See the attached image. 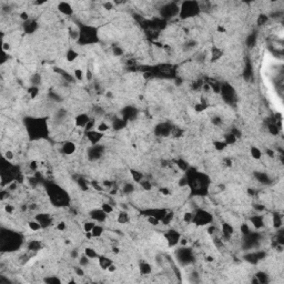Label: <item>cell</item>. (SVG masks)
I'll return each instance as SVG.
<instances>
[{"instance_id":"obj_27","label":"cell","mask_w":284,"mask_h":284,"mask_svg":"<svg viewBox=\"0 0 284 284\" xmlns=\"http://www.w3.org/2000/svg\"><path fill=\"white\" fill-rule=\"evenodd\" d=\"M79 262H80V265H81V266H89V263H90V259H89L88 256H87V255L85 254V255L80 256Z\"/></svg>"},{"instance_id":"obj_28","label":"cell","mask_w":284,"mask_h":284,"mask_svg":"<svg viewBox=\"0 0 284 284\" xmlns=\"http://www.w3.org/2000/svg\"><path fill=\"white\" fill-rule=\"evenodd\" d=\"M133 191H134V186H133V184H131V183H126V184H124V186H123V192L126 193V194H130V193H132Z\"/></svg>"},{"instance_id":"obj_25","label":"cell","mask_w":284,"mask_h":284,"mask_svg":"<svg viewBox=\"0 0 284 284\" xmlns=\"http://www.w3.org/2000/svg\"><path fill=\"white\" fill-rule=\"evenodd\" d=\"M83 71H82L81 68H77V69H74V78H76L77 80H79V81H82L83 80Z\"/></svg>"},{"instance_id":"obj_13","label":"cell","mask_w":284,"mask_h":284,"mask_svg":"<svg viewBox=\"0 0 284 284\" xmlns=\"http://www.w3.org/2000/svg\"><path fill=\"white\" fill-rule=\"evenodd\" d=\"M250 153H251V158L254 159V160H260V159H262V151H261L258 147H251Z\"/></svg>"},{"instance_id":"obj_4","label":"cell","mask_w":284,"mask_h":284,"mask_svg":"<svg viewBox=\"0 0 284 284\" xmlns=\"http://www.w3.org/2000/svg\"><path fill=\"white\" fill-rule=\"evenodd\" d=\"M102 137H103V133L99 132L97 130H90L87 132V138H88L89 142H91V144H95V143L100 142Z\"/></svg>"},{"instance_id":"obj_20","label":"cell","mask_w":284,"mask_h":284,"mask_svg":"<svg viewBox=\"0 0 284 284\" xmlns=\"http://www.w3.org/2000/svg\"><path fill=\"white\" fill-rule=\"evenodd\" d=\"M109 129H110V124H108L106 122H100L99 124H95V130L101 133L107 132Z\"/></svg>"},{"instance_id":"obj_8","label":"cell","mask_w":284,"mask_h":284,"mask_svg":"<svg viewBox=\"0 0 284 284\" xmlns=\"http://www.w3.org/2000/svg\"><path fill=\"white\" fill-rule=\"evenodd\" d=\"M58 10L64 16H71L73 13V8L69 2H60L58 5Z\"/></svg>"},{"instance_id":"obj_5","label":"cell","mask_w":284,"mask_h":284,"mask_svg":"<svg viewBox=\"0 0 284 284\" xmlns=\"http://www.w3.org/2000/svg\"><path fill=\"white\" fill-rule=\"evenodd\" d=\"M107 213L102 210V209H97V210H93V211L90 212V216L93 221H98V222H104L106 219H107Z\"/></svg>"},{"instance_id":"obj_12","label":"cell","mask_w":284,"mask_h":284,"mask_svg":"<svg viewBox=\"0 0 284 284\" xmlns=\"http://www.w3.org/2000/svg\"><path fill=\"white\" fill-rule=\"evenodd\" d=\"M98 261H99V265H100L101 268H103V270H108V268L112 264V261H111L110 259L106 258V256H99Z\"/></svg>"},{"instance_id":"obj_19","label":"cell","mask_w":284,"mask_h":284,"mask_svg":"<svg viewBox=\"0 0 284 284\" xmlns=\"http://www.w3.org/2000/svg\"><path fill=\"white\" fill-rule=\"evenodd\" d=\"M28 249L30 250V251H38V250L41 249V242L40 241H36V240L30 241L28 245Z\"/></svg>"},{"instance_id":"obj_3","label":"cell","mask_w":284,"mask_h":284,"mask_svg":"<svg viewBox=\"0 0 284 284\" xmlns=\"http://www.w3.org/2000/svg\"><path fill=\"white\" fill-rule=\"evenodd\" d=\"M165 237H167L168 242H169V245H171V246L178 244L179 241H180V234L178 233V231H175V230L168 231L167 234H165Z\"/></svg>"},{"instance_id":"obj_2","label":"cell","mask_w":284,"mask_h":284,"mask_svg":"<svg viewBox=\"0 0 284 284\" xmlns=\"http://www.w3.org/2000/svg\"><path fill=\"white\" fill-rule=\"evenodd\" d=\"M213 220L212 216L209 212L204 211V210H198L196 214H193V221L198 225H206L210 224Z\"/></svg>"},{"instance_id":"obj_7","label":"cell","mask_w":284,"mask_h":284,"mask_svg":"<svg viewBox=\"0 0 284 284\" xmlns=\"http://www.w3.org/2000/svg\"><path fill=\"white\" fill-rule=\"evenodd\" d=\"M90 120H91V119H90V117H89L88 114L81 113V114H79V116H77L76 126H80V128H82V129H85L87 126H88V123L90 122Z\"/></svg>"},{"instance_id":"obj_40","label":"cell","mask_w":284,"mask_h":284,"mask_svg":"<svg viewBox=\"0 0 284 284\" xmlns=\"http://www.w3.org/2000/svg\"><path fill=\"white\" fill-rule=\"evenodd\" d=\"M76 272H77V274H78V275H80V276H83V271H82L81 268H76Z\"/></svg>"},{"instance_id":"obj_34","label":"cell","mask_w":284,"mask_h":284,"mask_svg":"<svg viewBox=\"0 0 284 284\" xmlns=\"http://www.w3.org/2000/svg\"><path fill=\"white\" fill-rule=\"evenodd\" d=\"M44 282H47V283H60V280L57 278H47L44 279Z\"/></svg>"},{"instance_id":"obj_10","label":"cell","mask_w":284,"mask_h":284,"mask_svg":"<svg viewBox=\"0 0 284 284\" xmlns=\"http://www.w3.org/2000/svg\"><path fill=\"white\" fill-rule=\"evenodd\" d=\"M250 223L252 224V227L254 229H261V227H264V220H263V216H261V215L252 216L250 219Z\"/></svg>"},{"instance_id":"obj_18","label":"cell","mask_w":284,"mask_h":284,"mask_svg":"<svg viewBox=\"0 0 284 284\" xmlns=\"http://www.w3.org/2000/svg\"><path fill=\"white\" fill-rule=\"evenodd\" d=\"M85 254L88 256L89 259H98V258H99L98 252H97V251H95V250L92 249V248H87V249L85 250Z\"/></svg>"},{"instance_id":"obj_11","label":"cell","mask_w":284,"mask_h":284,"mask_svg":"<svg viewBox=\"0 0 284 284\" xmlns=\"http://www.w3.org/2000/svg\"><path fill=\"white\" fill-rule=\"evenodd\" d=\"M271 219H272V227H275V229H280V227H282L283 222H282V215L280 214V213L275 212L274 214L271 216Z\"/></svg>"},{"instance_id":"obj_24","label":"cell","mask_w":284,"mask_h":284,"mask_svg":"<svg viewBox=\"0 0 284 284\" xmlns=\"http://www.w3.org/2000/svg\"><path fill=\"white\" fill-rule=\"evenodd\" d=\"M95 223L93 221H88V222H85V224H83V230H85V232H91L92 229L95 227Z\"/></svg>"},{"instance_id":"obj_36","label":"cell","mask_w":284,"mask_h":284,"mask_svg":"<svg viewBox=\"0 0 284 284\" xmlns=\"http://www.w3.org/2000/svg\"><path fill=\"white\" fill-rule=\"evenodd\" d=\"M92 78H93V74H92V71L90 69L87 70V72H85V79L88 80V81H91Z\"/></svg>"},{"instance_id":"obj_1","label":"cell","mask_w":284,"mask_h":284,"mask_svg":"<svg viewBox=\"0 0 284 284\" xmlns=\"http://www.w3.org/2000/svg\"><path fill=\"white\" fill-rule=\"evenodd\" d=\"M199 11H200L199 3L188 1V2H183L180 11H179V15H180L182 19H188V18H192L196 15H198Z\"/></svg>"},{"instance_id":"obj_31","label":"cell","mask_w":284,"mask_h":284,"mask_svg":"<svg viewBox=\"0 0 284 284\" xmlns=\"http://www.w3.org/2000/svg\"><path fill=\"white\" fill-rule=\"evenodd\" d=\"M5 158H6L7 161H11V160L15 159V154H13V152L11 150H7L5 152Z\"/></svg>"},{"instance_id":"obj_23","label":"cell","mask_w":284,"mask_h":284,"mask_svg":"<svg viewBox=\"0 0 284 284\" xmlns=\"http://www.w3.org/2000/svg\"><path fill=\"white\" fill-rule=\"evenodd\" d=\"M227 143L224 141H214V143H213V147H214V149L216 150V151H222V150H224L225 149V147H227Z\"/></svg>"},{"instance_id":"obj_21","label":"cell","mask_w":284,"mask_h":284,"mask_svg":"<svg viewBox=\"0 0 284 284\" xmlns=\"http://www.w3.org/2000/svg\"><path fill=\"white\" fill-rule=\"evenodd\" d=\"M28 227H29V229L31 231H39L40 229H42V227H41V224L39 223L37 220L36 221H30V222H28Z\"/></svg>"},{"instance_id":"obj_15","label":"cell","mask_w":284,"mask_h":284,"mask_svg":"<svg viewBox=\"0 0 284 284\" xmlns=\"http://www.w3.org/2000/svg\"><path fill=\"white\" fill-rule=\"evenodd\" d=\"M103 232H104L103 227H102L101 225H97V224H95V227H93V229H92V231H91L92 237H100L102 234H103Z\"/></svg>"},{"instance_id":"obj_6","label":"cell","mask_w":284,"mask_h":284,"mask_svg":"<svg viewBox=\"0 0 284 284\" xmlns=\"http://www.w3.org/2000/svg\"><path fill=\"white\" fill-rule=\"evenodd\" d=\"M36 220L41 224L42 227H46L52 223V219L48 213H39L36 215Z\"/></svg>"},{"instance_id":"obj_16","label":"cell","mask_w":284,"mask_h":284,"mask_svg":"<svg viewBox=\"0 0 284 284\" xmlns=\"http://www.w3.org/2000/svg\"><path fill=\"white\" fill-rule=\"evenodd\" d=\"M140 271H141V273L143 275L150 274V273L152 272L151 265L148 264V263H145V262H142L141 264H140Z\"/></svg>"},{"instance_id":"obj_29","label":"cell","mask_w":284,"mask_h":284,"mask_svg":"<svg viewBox=\"0 0 284 284\" xmlns=\"http://www.w3.org/2000/svg\"><path fill=\"white\" fill-rule=\"evenodd\" d=\"M101 209L107 213V214H110V213L113 212V206H111V204H109V203H103Z\"/></svg>"},{"instance_id":"obj_35","label":"cell","mask_w":284,"mask_h":284,"mask_svg":"<svg viewBox=\"0 0 284 284\" xmlns=\"http://www.w3.org/2000/svg\"><path fill=\"white\" fill-rule=\"evenodd\" d=\"M9 50H10V44H9V42H6V41H3V42H2V51H3V52H8Z\"/></svg>"},{"instance_id":"obj_17","label":"cell","mask_w":284,"mask_h":284,"mask_svg":"<svg viewBox=\"0 0 284 284\" xmlns=\"http://www.w3.org/2000/svg\"><path fill=\"white\" fill-rule=\"evenodd\" d=\"M117 221L119 222V223H128V222L130 221L129 214H128L126 212H120V213L118 214Z\"/></svg>"},{"instance_id":"obj_26","label":"cell","mask_w":284,"mask_h":284,"mask_svg":"<svg viewBox=\"0 0 284 284\" xmlns=\"http://www.w3.org/2000/svg\"><path fill=\"white\" fill-rule=\"evenodd\" d=\"M28 93H29V95H30V98L31 99H35L37 95H38V93H39V89H38V87H32V88H30L28 90Z\"/></svg>"},{"instance_id":"obj_22","label":"cell","mask_w":284,"mask_h":284,"mask_svg":"<svg viewBox=\"0 0 284 284\" xmlns=\"http://www.w3.org/2000/svg\"><path fill=\"white\" fill-rule=\"evenodd\" d=\"M255 278L258 279L259 283H266L268 282V275L264 272H258L255 274Z\"/></svg>"},{"instance_id":"obj_32","label":"cell","mask_w":284,"mask_h":284,"mask_svg":"<svg viewBox=\"0 0 284 284\" xmlns=\"http://www.w3.org/2000/svg\"><path fill=\"white\" fill-rule=\"evenodd\" d=\"M5 211H6V213H13V211H15V206H13L12 204H6L5 205Z\"/></svg>"},{"instance_id":"obj_14","label":"cell","mask_w":284,"mask_h":284,"mask_svg":"<svg viewBox=\"0 0 284 284\" xmlns=\"http://www.w3.org/2000/svg\"><path fill=\"white\" fill-rule=\"evenodd\" d=\"M78 57H79V54H78L76 50L70 49V50L67 51L66 59H67V61H68V62H73L74 60H77V59H78Z\"/></svg>"},{"instance_id":"obj_30","label":"cell","mask_w":284,"mask_h":284,"mask_svg":"<svg viewBox=\"0 0 284 284\" xmlns=\"http://www.w3.org/2000/svg\"><path fill=\"white\" fill-rule=\"evenodd\" d=\"M183 221L186 222V223H190L191 221H193V214L191 212H185L184 215H183Z\"/></svg>"},{"instance_id":"obj_37","label":"cell","mask_w":284,"mask_h":284,"mask_svg":"<svg viewBox=\"0 0 284 284\" xmlns=\"http://www.w3.org/2000/svg\"><path fill=\"white\" fill-rule=\"evenodd\" d=\"M64 229H66V223H64V222H59V224L57 225V230L63 231Z\"/></svg>"},{"instance_id":"obj_9","label":"cell","mask_w":284,"mask_h":284,"mask_svg":"<svg viewBox=\"0 0 284 284\" xmlns=\"http://www.w3.org/2000/svg\"><path fill=\"white\" fill-rule=\"evenodd\" d=\"M76 149H77L76 144H74L72 141H66V142H63L61 150H62V152L64 154L70 155V154H73V153L76 152Z\"/></svg>"},{"instance_id":"obj_33","label":"cell","mask_w":284,"mask_h":284,"mask_svg":"<svg viewBox=\"0 0 284 284\" xmlns=\"http://www.w3.org/2000/svg\"><path fill=\"white\" fill-rule=\"evenodd\" d=\"M113 54H116V56H122L123 54V50H122V48H120V47H118V46H116V47L113 48Z\"/></svg>"},{"instance_id":"obj_39","label":"cell","mask_w":284,"mask_h":284,"mask_svg":"<svg viewBox=\"0 0 284 284\" xmlns=\"http://www.w3.org/2000/svg\"><path fill=\"white\" fill-rule=\"evenodd\" d=\"M116 270H117V268H116V265H114L113 263H112V264H111L110 266L108 268V271H109V272H114Z\"/></svg>"},{"instance_id":"obj_38","label":"cell","mask_w":284,"mask_h":284,"mask_svg":"<svg viewBox=\"0 0 284 284\" xmlns=\"http://www.w3.org/2000/svg\"><path fill=\"white\" fill-rule=\"evenodd\" d=\"M216 31L220 32V33H224V32L227 31V29L224 28L223 26H218V28H216Z\"/></svg>"}]
</instances>
